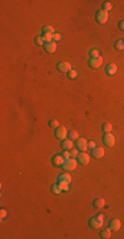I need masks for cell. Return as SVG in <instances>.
<instances>
[{"label": "cell", "mask_w": 124, "mask_h": 239, "mask_svg": "<svg viewBox=\"0 0 124 239\" xmlns=\"http://www.w3.org/2000/svg\"><path fill=\"white\" fill-rule=\"evenodd\" d=\"M77 165H78V161L75 158H67V159H65V162H64V165H62V169L65 170V171H73V170L77 167Z\"/></svg>", "instance_id": "obj_2"}, {"label": "cell", "mask_w": 124, "mask_h": 239, "mask_svg": "<svg viewBox=\"0 0 124 239\" xmlns=\"http://www.w3.org/2000/svg\"><path fill=\"white\" fill-rule=\"evenodd\" d=\"M88 141L85 138H78L77 141H75V147H77L79 152H86L88 149Z\"/></svg>", "instance_id": "obj_5"}, {"label": "cell", "mask_w": 124, "mask_h": 239, "mask_svg": "<svg viewBox=\"0 0 124 239\" xmlns=\"http://www.w3.org/2000/svg\"><path fill=\"white\" fill-rule=\"evenodd\" d=\"M60 40H61V33H54L53 35V41L57 43V41H60Z\"/></svg>", "instance_id": "obj_32"}, {"label": "cell", "mask_w": 124, "mask_h": 239, "mask_svg": "<svg viewBox=\"0 0 124 239\" xmlns=\"http://www.w3.org/2000/svg\"><path fill=\"white\" fill-rule=\"evenodd\" d=\"M103 142H104L106 146L112 147L113 145H115L116 139H115V137H113V134H111V133H106L104 136H103Z\"/></svg>", "instance_id": "obj_6"}, {"label": "cell", "mask_w": 124, "mask_h": 239, "mask_svg": "<svg viewBox=\"0 0 124 239\" xmlns=\"http://www.w3.org/2000/svg\"><path fill=\"white\" fill-rule=\"evenodd\" d=\"M95 19H97V23L100 25H104L106 23H107L108 20V12L103 11V9H100V11L97 12V16H95Z\"/></svg>", "instance_id": "obj_3"}, {"label": "cell", "mask_w": 124, "mask_h": 239, "mask_svg": "<svg viewBox=\"0 0 124 239\" xmlns=\"http://www.w3.org/2000/svg\"><path fill=\"white\" fill-rule=\"evenodd\" d=\"M44 48L48 53H54L57 51V43L55 41H50V43H45Z\"/></svg>", "instance_id": "obj_12"}, {"label": "cell", "mask_w": 124, "mask_h": 239, "mask_svg": "<svg viewBox=\"0 0 124 239\" xmlns=\"http://www.w3.org/2000/svg\"><path fill=\"white\" fill-rule=\"evenodd\" d=\"M34 41H36V44H37V45H42V47H44V44H45L44 37H42V36H37L36 39H34Z\"/></svg>", "instance_id": "obj_29"}, {"label": "cell", "mask_w": 124, "mask_h": 239, "mask_svg": "<svg viewBox=\"0 0 124 239\" xmlns=\"http://www.w3.org/2000/svg\"><path fill=\"white\" fill-rule=\"evenodd\" d=\"M58 184H60V186H61V189H62V191H69V189H70L69 184H66V182H58Z\"/></svg>", "instance_id": "obj_27"}, {"label": "cell", "mask_w": 124, "mask_h": 239, "mask_svg": "<svg viewBox=\"0 0 124 239\" xmlns=\"http://www.w3.org/2000/svg\"><path fill=\"white\" fill-rule=\"evenodd\" d=\"M103 222H104V217H103V214H99L97 217L91 218L88 221V225H90L91 228H100L103 226Z\"/></svg>", "instance_id": "obj_1"}, {"label": "cell", "mask_w": 124, "mask_h": 239, "mask_svg": "<svg viewBox=\"0 0 124 239\" xmlns=\"http://www.w3.org/2000/svg\"><path fill=\"white\" fill-rule=\"evenodd\" d=\"M120 226H121V222H120L119 219H116V218L111 219V221H110V223H108V227H110L112 231H118V230H120Z\"/></svg>", "instance_id": "obj_11"}, {"label": "cell", "mask_w": 124, "mask_h": 239, "mask_svg": "<svg viewBox=\"0 0 124 239\" xmlns=\"http://www.w3.org/2000/svg\"><path fill=\"white\" fill-rule=\"evenodd\" d=\"M58 182H66V184H71V175L69 174V173H62V174H60V177H58Z\"/></svg>", "instance_id": "obj_14"}, {"label": "cell", "mask_w": 124, "mask_h": 239, "mask_svg": "<svg viewBox=\"0 0 124 239\" xmlns=\"http://www.w3.org/2000/svg\"><path fill=\"white\" fill-rule=\"evenodd\" d=\"M115 48L118 51H123L124 49V40H118L115 43Z\"/></svg>", "instance_id": "obj_24"}, {"label": "cell", "mask_w": 124, "mask_h": 239, "mask_svg": "<svg viewBox=\"0 0 124 239\" xmlns=\"http://www.w3.org/2000/svg\"><path fill=\"white\" fill-rule=\"evenodd\" d=\"M57 68H58V70L60 72H69V70H71L73 68H71V64L70 63H67V61H61V63H58L57 64Z\"/></svg>", "instance_id": "obj_10"}, {"label": "cell", "mask_w": 124, "mask_h": 239, "mask_svg": "<svg viewBox=\"0 0 124 239\" xmlns=\"http://www.w3.org/2000/svg\"><path fill=\"white\" fill-rule=\"evenodd\" d=\"M6 217H7V211L6 210H1V219H4Z\"/></svg>", "instance_id": "obj_36"}, {"label": "cell", "mask_w": 124, "mask_h": 239, "mask_svg": "<svg viewBox=\"0 0 124 239\" xmlns=\"http://www.w3.org/2000/svg\"><path fill=\"white\" fill-rule=\"evenodd\" d=\"M90 56H91V58H94V57H98V56H100V55H99V51L95 49V48H94V49H91V51H90Z\"/></svg>", "instance_id": "obj_30"}, {"label": "cell", "mask_w": 124, "mask_h": 239, "mask_svg": "<svg viewBox=\"0 0 124 239\" xmlns=\"http://www.w3.org/2000/svg\"><path fill=\"white\" fill-rule=\"evenodd\" d=\"M102 130L104 132V133H111V130H112V125H111L110 122H104L102 125Z\"/></svg>", "instance_id": "obj_21"}, {"label": "cell", "mask_w": 124, "mask_h": 239, "mask_svg": "<svg viewBox=\"0 0 124 239\" xmlns=\"http://www.w3.org/2000/svg\"><path fill=\"white\" fill-rule=\"evenodd\" d=\"M116 72H118V65L116 64H108L107 67H106V73H107L108 76L116 75Z\"/></svg>", "instance_id": "obj_16"}, {"label": "cell", "mask_w": 124, "mask_h": 239, "mask_svg": "<svg viewBox=\"0 0 124 239\" xmlns=\"http://www.w3.org/2000/svg\"><path fill=\"white\" fill-rule=\"evenodd\" d=\"M52 193L53 194H55V195H60L61 193H62V189H61V186H60V184H54L52 186Z\"/></svg>", "instance_id": "obj_20"}, {"label": "cell", "mask_w": 124, "mask_h": 239, "mask_svg": "<svg viewBox=\"0 0 124 239\" xmlns=\"http://www.w3.org/2000/svg\"><path fill=\"white\" fill-rule=\"evenodd\" d=\"M62 157H64L65 159H67V158H70V150H65L64 153H62Z\"/></svg>", "instance_id": "obj_34"}, {"label": "cell", "mask_w": 124, "mask_h": 239, "mask_svg": "<svg viewBox=\"0 0 124 239\" xmlns=\"http://www.w3.org/2000/svg\"><path fill=\"white\" fill-rule=\"evenodd\" d=\"M119 28H120L121 31H124V20H121V21L119 23Z\"/></svg>", "instance_id": "obj_35"}, {"label": "cell", "mask_w": 124, "mask_h": 239, "mask_svg": "<svg viewBox=\"0 0 124 239\" xmlns=\"http://www.w3.org/2000/svg\"><path fill=\"white\" fill-rule=\"evenodd\" d=\"M67 137H69V139H71V141H77V139L79 138V134H78L77 130H70L69 133H67Z\"/></svg>", "instance_id": "obj_19"}, {"label": "cell", "mask_w": 124, "mask_h": 239, "mask_svg": "<svg viewBox=\"0 0 124 239\" xmlns=\"http://www.w3.org/2000/svg\"><path fill=\"white\" fill-rule=\"evenodd\" d=\"M53 35L54 33H46V35H41V36L44 37L45 43H50V41H53Z\"/></svg>", "instance_id": "obj_26"}, {"label": "cell", "mask_w": 124, "mask_h": 239, "mask_svg": "<svg viewBox=\"0 0 124 239\" xmlns=\"http://www.w3.org/2000/svg\"><path fill=\"white\" fill-rule=\"evenodd\" d=\"M104 156V149L100 146H97L95 149H92V157L94 158H102Z\"/></svg>", "instance_id": "obj_13"}, {"label": "cell", "mask_w": 124, "mask_h": 239, "mask_svg": "<svg viewBox=\"0 0 124 239\" xmlns=\"http://www.w3.org/2000/svg\"><path fill=\"white\" fill-rule=\"evenodd\" d=\"M52 162L55 167H62V165L65 162V158L62 157V154H55V156H53Z\"/></svg>", "instance_id": "obj_9"}, {"label": "cell", "mask_w": 124, "mask_h": 239, "mask_svg": "<svg viewBox=\"0 0 124 239\" xmlns=\"http://www.w3.org/2000/svg\"><path fill=\"white\" fill-rule=\"evenodd\" d=\"M111 233H112V230H111L110 227H108V228H103V230L100 231V238H103V239L111 238Z\"/></svg>", "instance_id": "obj_17"}, {"label": "cell", "mask_w": 124, "mask_h": 239, "mask_svg": "<svg viewBox=\"0 0 124 239\" xmlns=\"http://www.w3.org/2000/svg\"><path fill=\"white\" fill-rule=\"evenodd\" d=\"M111 8H112V4H111L110 1H104V3H103V6H102V9H103V11L108 12V11H111Z\"/></svg>", "instance_id": "obj_25"}, {"label": "cell", "mask_w": 124, "mask_h": 239, "mask_svg": "<svg viewBox=\"0 0 124 239\" xmlns=\"http://www.w3.org/2000/svg\"><path fill=\"white\" fill-rule=\"evenodd\" d=\"M88 64H90V67H91V68H94V69H97V68H99L100 65L103 64V56H98V57L90 58V61H88Z\"/></svg>", "instance_id": "obj_7"}, {"label": "cell", "mask_w": 124, "mask_h": 239, "mask_svg": "<svg viewBox=\"0 0 124 239\" xmlns=\"http://www.w3.org/2000/svg\"><path fill=\"white\" fill-rule=\"evenodd\" d=\"M67 129L65 128L64 125H60L57 129H55V137H57L58 139H61V141H64V139H66L67 137Z\"/></svg>", "instance_id": "obj_4"}, {"label": "cell", "mask_w": 124, "mask_h": 239, "mask_svg": "<svg viewBox=\"0 0 124 239\" xmlns=\"http://www.w3.org/2000/svg\"><path fill=\"white\" fill-rule=\"evenodd\" d=\"M49 126H50V128L57 129L58 126H60V122H58L57 120H50V121H49Z\"/></svg>", "instance_id": "obj_28"}, {"label": "cell", "mask_w": 124, "mask_h": 239, "mask_svg": "<svg viewBox=\"0 0 124 239\" xmlns=\"http://www.w3.org/2000/svg\"><path fill=\"white\" fill-rule=\"evenodd\" d=\"M78 152H79L78 149H71V150H70V157H71V158H77L78 154H79Z\"/></svg>", "instance_id": "obj_31"}, {"label": "cell", "mask_w": 124, "mask_h": 239, "mask_svg": "<svg viewBox=\"0 0 124 239\" xmlns=\"http://www.w3.org/2000/svg\"><path fill=\"white\" fill-rule=\"evenodd\" d=\"M77 161H78V164H81V165H87L88 162H90V156H88L87 153H85V152H81L77 157Z\"/></svg>", "instance_id": "obj_8"}, {"label": "cell", "mask_w": 124, "mask_h": 239, "mask_svg": "<svg viewBox=\"0 0 124 239\" xmlns=\"http://www.w3.org/2000/svg\"><path fill=\"white\" fill-rule=\"evenodd\" d=\"M104 205H106V201L103 199V198H97V199L94 201V206L97 208H102V207H104Z\"/></svg>", "instance_id": "obj_18"}, {"label": "cell", "mask_w": 124, "mask_h": 239, "mask_svg": "<svg viewBox=\"0 0 124 239\" xmlns=\"http://www.w3.org/2000/svg\"><path fill=\"white\" fill-rule=\"evenodd\" d=\"M88 147H90V149H91V150H92V149H95V147H97V144H95V142L94 141H88Z\"/></svg>", "instance_id": "obj_33"}, {"label": "cell", "mask_w": 124, "mask_h": 239, "mask_svg": "<svg viewBox=\"0 0 124 239\" xmlns=\"http://www.w3.org/2000/svg\"><path fill=\"white\" fill-rule=\"evenodd\" d=\"M67 77L70 78V80H75V78L78 77V72L75 69H71V70H69L67 72Z\"/></svg>", "instance_id": "obj_22"}, {"label": "cell", "mask_w": 124, "mask_h": 239, "mask_svg": "<svg viewBox=\"0 0 124 239\" xmlns=\"http://www.w3.org/2000/svg\"><path fill=\"white\" fill-rule=\"evenodd\" d=\"M61 146H62V149L64 150H71L73 146H74V141H71V139H64L62 141V144H61Z\"/></svg>", "instance_id": "obj_15"}, {"label": "cell", "mask_w": 124, "mask_h": 239, "mask_svg": "<svg viewBox=\"0 0 124 239\" xmlns=\"http://www.w3.org/2000/svg\"><path fill=\"white\" fill-rule=\"evenodd\" d=\"M46 33H54L53 27H50V25H45V27L42 28V35H46Z\"/></svg>", "instance_id": "obj_23"}]
</instances>
